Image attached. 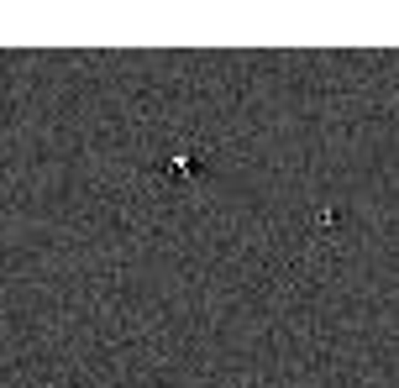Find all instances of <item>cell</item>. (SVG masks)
<instances>
[{"mask_svg": "<svg viewBox=\"0 0 399 388\" xmlns=\"http://www.w3.org/2000/svg\"><path fill=\"white\" fill-rule=\"evenodd\" d=\"M168 173H174V179H184V173H200V157H195V153H179V157H168Z\"/></svg>", "mask_w": 399, "mask_h": 388, "instance_id": "cell-1", "label": "cell"}]
</instances>
